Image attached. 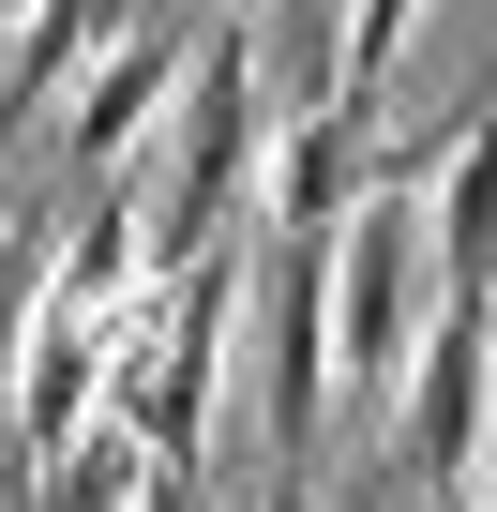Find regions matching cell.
<instances>
[{"label":"cell","instance_id":"obj_8","mask_svg":"<svg viewBox=\"0 0 497 512\" xmlns=\"http://www.w3.org/2000/svg\"><path fill=\"white\" fill-rule=\"evenodd\" d=\"M422 226H437V302L497 317V106L452 121V151H437V181H422Z\"/></svg>","mask_w":497,"mask_h":512},{"label":"cell","instance_id":"obj_3","mask_svg":"<svg viewBox=\"0 0 497 512\" xmlns=\"http://www.w3.org/2000/svg\"><path fill=\"white\" fill-rule=\"evenodd\" d=\"M392 467L422 482V512H467V482L497 467V317L437 302V332L392 392Z\"/></svg>","mask_w":497,"mask_h":512},{"label":"cell","instance_id":"obj_4","mask_svg":"<svg viewBox=\"0 0 497 512\" xmlns=\"http://www.w3.org/2000/svg\"><path fill=\"white\" fill-rule=\"evenodd\" d=\"M377 181H392V106H377V91L287 106L272 151H257V226H272V241H332Z\"/></svg>","mask_w":497,"mask_h":512},{"label":"cell","instance_id":"obj_5","mask_svg":"<svg viewBox=\"0 0 497 512\" xmlns=\"http://www.w3.org/2000/svg\"><path fill=\"white\" fill-rule=\"evenodd\" d=\"M181 76H196V31L166 16V0H136V16L106 31V61L76 76V106H61V166L106 196V181H121V151H151V136H166Z\"/></svg>","mask_w":497,"mask_h":512},{"label":"cell","instance_id":"obj_14","mask_svg":"<svg viewBox=\"0 0 497 512\" xmlns=\"http://www.w3.org/2000/svg\"><path fill=\"white\" fill-rule=\"evenodd\" d=\"M0 166H16V151H0Z\"/></svg>","mask_w":497,"mask_h":512},{"label":"cell","instance_id":"obj_9","mask_svg":"<svg viewBox=\"0 0 497 512\" xmlns=\"http://www.w3.org/2000/svg\"><path fill=\"white\" fill-rule=\"evenodd\" d=\"M136 482H151V452H136L121 422H91V437L31 482V512H136Z\"/></svg>","mask_w":497,"mask_h":512},{"label":"cell","instance_id":"obj_12","mask_svg":"<svg viewBox=\"0 0 497 512\" xmlns=\"http://www.w3.org/2000/svg\"><path fill=\"white\" fill-rule=\"evenodd\" d=\"M257 512H317V482H302V467H272V497H257Z\"/></svg>","mask_w":497,"mask_h":512},{"label":"cell","instance_id":"obj_11","mask_svg":"<svg viewBox=\"0 0 497 512\" xmlns=\"http://www.w3.org/2000/svg\"><path fill=\"white\" fill-rule=\"evenodd\" d=\"M136 512H211V467H151V482H136Z\"/></svg>","mask_w":497,"mask_h":512},{"label":"cell","instance_id":"obj_15","mask_svg":"<svg viewBox=\"0 0 497 512\" xmlns=\"http://www.w3.org/2000/svg\"><path fill=\"white\" fill-rule=\"evenodd\" d=\"M482 512H497V497H482Z\"/></svg>","mask_w":497,"mask_h":512},{"label":"cell","instance_id":"obj_2","mask_svg":"<svg viewBox=\"0 0 497 512\" xmlns=\"http://www.w3.org/2000/svg\"><path fill=\"white\" fill-rule=\"evenodd\" d=\"M422 181L437 151H392V181L332 226V392L347 407H392L422 332H437V226H422Z\"/></svg>","mask_w":497,"mask_h":512},{"label":"cell","instance_id":"obj_7","mask_svg":"<svg viewBox=\"0 0 497 512\" xmlns=\"http://www.w3.org/2000/svg\"><path fill=\"white\" fill-rule=\"evenodd\" d=\"M91 422H106V317L91 302H46V332L16 362V482H46Z\"/></svg>","mask_w":497,"mask_h":512},{"label":"cell","instance_id":"obj_6","mask_svg":"<svg viewBox=\"0 0 497 512\" xmlns=\"http://www.w3.org/2000/svg\"><path fill=\"white\" fill-rule=\"evenodd\" d=\"M272 422V467L317 452L332 422V241H272V287H257V392H241Z\"/></svg>","mask_w":497,"mask_h":512},{"label":"cell","instance_id":"obj_13","mask_svg":"<svg viewBox=\"0 0 497 512\" xmlns=\"http://www.w3.org/2000/svg\"><path fill=\"white\" fill-rule=\"evenodd\" d=\"M0 31H31V0H0Z\"/></svg>","mask_w":497,"mask_h":512},{"label":"cell","instance_id":"obj_1","mask_svg":"<svg viewBox=\"0 0 497 512\" xmlns=\"http://www.w3.org/2000/svg\"><path fill=\"white\" fill-rule=\"evenodd\" d=\"M257 151H272V121H257V31L196 16V76L166 106V151H136L151 166V196H136V287H181L196 256H226L241 226H257Z\"/></svg>","mask_w":497,"mask_h":512},{"label":"cell","instance_id":"obj_10","mask_svg":"<svg viewBox=\"0 0 497 512\" xmlns=\"http://www.w3.org/2000/svg\"><path fill=\"white\" fill-rule=\"evenodd\" d=\"M407 31H422V0H347V91H377V106H392Z\"/></svg>","mask_w":497,"mask_h":512}]
</instances>
